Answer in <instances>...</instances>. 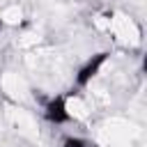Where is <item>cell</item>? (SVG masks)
Segmentation results:
<instances>
[{"label":"cell","instance_id":"6da1fadb","mask_svg":"<svg viewBox=\"0 0 147 147\" xmlns=\"http://www.w3.org/2000/svg\"><path fill=\"white\" fill-rule=\"evenodd\" d=\"M119 41L124 44H138L140 41V30L138 25L131 21V16H117V18H110V28H108Z\"/></svg>","mask_w":147,"mask_h":147},{"label":"cell","instance_id":"3957f363","mask_svg":"<svg viewBox=\"0 0 147 147\" xmlns=\"http://www.w3.org/2000/svg\"><path fill=\"white\" fill-rule=\"evenodd\" d=\"M62 147H99V145L87 140V138H67Z\"/></svg>","mask_w":147,"mask_h":147},{"label":"cell","instance_id":"7a4b0ae2","mask_svg":"<svg viewBox=\"0 0 147 147\" xmlns=\"http://www.w3.org/2000/svg\"><path fill=\"white\" fill-rule=\"evenodd\" d=\"M2 90H5L11 99H16V101L28 94V87H25V83H23V78H21L18 74H7V76L2 78Z\"/></svg>","mask_w":147,"mask_h":147}]
</instances>
